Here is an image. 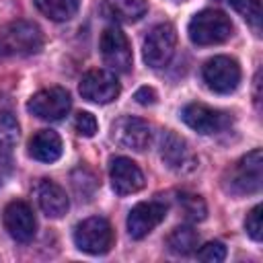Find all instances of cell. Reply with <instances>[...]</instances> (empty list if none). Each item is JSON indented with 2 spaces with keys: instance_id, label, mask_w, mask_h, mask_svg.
Returning a JSON list of instances; mask_svg holds the SVG:
<instances>
[{
  "instance_id": "e0dca14e",
  "label": "cell",
  "mask_w": 263,
  "mask_h": 263,
  "mask_svg": "<svg viewBox=\"0 0 263 263\" xmlns=\"http://www.w3.org/2000/svg\"><path fill=\"white\" fill-rule=\"evenodd\" d=\"M148 12V2L146 0H103L101 4V14L107 21L129 25L140 21Z\"/></svg>"
},
{
  "instance_id": "603a6c76",
  "label": "cell",
  "mask_w": 263,
  "mask_h": 263,
  "mask_svg": "<svg viewBox=\"0 0 263 263\" xmlns=\"http://www.w3.org/2000/svg\"><path fill=\"white\" fill-rule=\"evenodd\" d=\"M245 228H247V234H249L255 242H261V240H263V205H261V203H257V205L247 214Z\"/></svg>"
},
{
  "instance_id": "ffe728a7",
  "label": "cell",
  "mask_w": 263,
  "mask_h": 263,
  "mask_svg": "<svg viewBox=\"0 0 263 263\" xmlns=\"http://www.w3.org/2000/svg\"><path fill=\"white\" fill-rule=\"evenodd\" d=\"M37 10L51 21H70L80 6V0H33Z\"/></svg>"
},
{
  "instance_id": "d6986e66",
  "label": "cell",
  "mask_w": 263,
  "mask_h": 263,
  "mask_svg": "<svg viewBox=\"0 0 263 263\" xmlns=\"http://www.w3.org/2000/svg\"><path fill=\"white\" fill-rule=\"evenodd\" d=\"M197 245H199V234L191 226H179L166 238L168 251L175 255H183V257L197 251Z\"/></svg>"
},
{
  "instance_id": "6da1fadb",
  "label": "cell",
  "mask_w": 263,
  "mask_h": 263,
  "mask_svg": "<svg viewBox=\"0 0 263 263\" xmlns=\"http://www.w3.org/2000/svg\"><path fill=\"white\" fill-rule=\"evenodd\" d=\"M43 47V33L31 21H12L0 29L2 55H33Z\"/></svg>"
},
{
  "instance_id": "44dd1931",
  "label": "cell",
  "mask_w": 263,
  "mask_h": 263,
  "mask_svg": "<svg viewBox=\"0 0 263 263\" xmlns=\"http://www.w3.org/2000/svg\"><path fill=\"white\" fill-rule=\"evenodd\" d=\"M179 208H181V212L185 214V218L191 220V222H201V220H205L208 208H205V201H203L199 195L181 193V195H179Z\"/></svg>"
},
{
  "instance_id": "2e32d148",
  "label": "cell",
  "mask_w": 263,
  "mask_h": 263,
  "mask_svg": "<svg viewBox=\"0 0 263 263\" xmlns=\"http://www.w3.org/2000/svg\"><path fill=\"white\" fill-rule=\"evenodd\" d=\"M35 197H37V203H39L41 212L47 218H62L68 212V208H70L66 191L58 183H53L49 179H41L37 183Z\"/></svg>"
},
{
  "instance_id": "d4e9b609",
  "label": "cell",
  "mask_w": 263,
  "mask_h": 263,
  "mask_svg": "<svg viewBox=\"0 0 263 263\" xmlns=\"http://www.w3.org/2000/svg\"><path fill=\"white\" fill-rule=\"evenodd\" d=\"M197 259L199 261H205V263H220L226 259V247L218 240H212V242H205L199 251H197Z\"/></svg>"
},
{
  "instance_id": "52a82bcc",
  "label": "cell",
  "mask_w": 263,
  "mask_h": 263,
  "mask_svg": "<svg viewBox=\"0 0 263 263\" xmlns=\"http://www.w3.org/2000/svg\"><path fill=\"white\" fill-rule=\"evenodd\" d=\"M70 107H72V99H70L68 90L62 86L43 88V90L35 92L27 103L29 113H33L39 119H47V121L62 119L64 115H68Z\"/></svg>"
},
{
  "instance_id": "3957f363",
  "label": "cell",
  "mask_w": 263,
  "mask_h": 263,
  "mask_svg": "<svg viewBox=\"0 0 263 263\" xmlns=\"http://www.w3.org/2000/svg\"><path fill=\"white\" fill-rule=\"evenodd\" d=\"M261 166H263V152L259 148L245 154L226 177V189L234 195H249L261 189Z\"/></svg>"
},
{
  "instance_id": "277c9868",
  "label": "cell",
  "mask_w": 263,
  "mask_h": 263,
  "mask_svg": "<svg viewBox=\"0 0 263 263\" xmlns=\"http://www.w3.org/2000/svg\"><path fill=\"white\" fill-rule=\"evenodd\" d=\"M74 245L88 255H105L113 247V228L109 220L92 216L74 228Z\"/></svg>"
},
{
  "instance_id": "ac0fdd59",
  "label": "cell",
  "mask_w": 263,
  "mask_h": 263,
  "mask_svg": "<svg viewBox=\"0 0 263 263\" xmlns=\"http://www.w3.org/2000/svg\"><path fill=\"white\" fill-rule=\"evenodd\" d=\"M64 144L53 129H41L29 140V156L39 162H55L62 156Z\"/></svg>"
},
{
  "instance_id": "5bb4252c",
  "label": "cell",
  "mask_w": 263,
  "mask_h": 263,
  "mask_svg": "<svg viewBox=\"0 0 263 263\" xmlns=\"http://www.w3.org/2000/svg\"><path fill=\"white\" fill-rule=\"evenodd\" d=\"M4 226L16 242H31L37 230L33 210L27 201L14 199L4 208Z\"/></svg>"
},
{
  "instance_id": "ba28073f",
  "label": "cell",
  "mask_w": 263,
  "mask_h": 263,
  "mask_svg": "<svg viewBox=\"0 0 263 263\" xmlns=\"http://www.w3.org/2000/svg\"><path fill=\"white\" fill-rule=\"evenodd\" d=\"M101 55L103 62L113 70V72H129L132 70V45L125 37V33L111 25L103 31L101 35Z\"/></svg>"
},
{
  "instance_id": "30bf717a",
  "label": "cell",
  "mask_w": 263,
  "mask_h": 263,
  "mask_svg": "<svg viewBox=\"0 0 263 263\" xmlns=\"http://www.w3.org/2000/svg\"><path fill=\"white\" fill-rule=\"evenodd\" d=\"M181 119L195 129L197 134L210 136V134H218L222 129H226L230 125V115L224 111H218L214 107H208L203 103H189L183 107L181 111Z\"/></svg>"
},
{
  "instance_id": "5b68a950",
  "label": "cell",
  "mask_w": 263,
  "mask_h": 263,
  "mask_svg": "<svg viewBox=\"0 0 263 263\" xmlns=\"http://www.w3.org/2000/svg\"><path fill=\"white\" fill-rule=\"evenodd\" d=\"M175 47H177L175 27L171 23H160V25L152 27L150 33L146 35L144 45H142V58L150 68L158 70L171 62Z\"/></svg>"
},
{
  "instance_id": "484cf974",
  "label": "cell",
  "mask_w": 263,
  "mask_h": 263,
  "mask_svg": "<svg viewBox=\"0 0 263 263\" xmlns=\"http://www.w3.org/2000/svg\"><path fill=\"white\" fill-rule=\"evenodd\" d=\"M74 127H76V132H78L80 136L92 138V136L97 134V129H99V123H97V119H95L92 113L80 111V113L76 115V119H74Z\"/></svg>"
},
{
  "instance_id": "7a4b0ae2",
  "label": "cell",
  "mask_w": 263,
  "mask_h": 263,
  "mask_svg": "<svg viewBox=\"0 0 263 263\" xmlns=\"http://www.w3.org/2000/svg\"><path fill=\"white\" fill-rule=\"evenodd\" d=\"M232 31H234V27H232L230 18L222 10H214V8L197 12L189 21V27H187L189 39L195 45H218V43H224V41H228L232 37Z\"/></svg>"
},
{
  "instance_id": "9a60e30c",
  "label": "cell",
  "mask_w": 263,
  "mask_h": 263,
  "mask_svg": "<svg viewBox=\"0 0 263 263\" xmlns=\"http://www.w3.org/2000/svg\"><path fill=\"white\" fill-rule=\"evenodd\" d=\"M109 179H111V187L117 195H132L144 187V175H142L140 166L132 158H125V156L111 158Z\"/></svg>"
},
{
  "instance_id": "4316f807",
  "label": "cell",
  "mask_w": 263,
  "mask_h": 263,
  "mask_svg": "<svg viewBox=\"0 0 263 263\" xmlns=\"http://www.w3.org/2000/svg\"><path fill=\"white\" fill-rule=\"evenodd\" d=\"M134 99H136V103H140V105H154L156 99H158V95H156V90H154L152 86H140V88L136 90Z\"/></svg>"
},
{
  "instance_id": "7402d4cb",
  "label": "cell",
  "mask_w": 263,
  "mask_h": 263,
  "mask_svg": "<svg viewBox=\"0 0 263 263\" xmlns=\"http://www.w3.org/2000/svg\"><path fill=\"white\" fill-rule=\"evenodd\" d=\"M230 6L255 29H261V0H228Z\"/></svg>"
},
{
  "instance_id": "4fadbf2b",
  "label": "cell",
  "mask_w": 263,
  "mask_h": 263,
  "mask_svg": "<svg viewBox=\"0 0 263 263\" xmlns=\"http://www.w3.org/2000/svg\"><path fill=\"white\" fill-rule=\"evenodd\" d=\"M160 158L168 168L177 173H189L197 164L193 152L189 150V144L171 129H164L160 134Z\"/></svg>"
},
{
  "instance_id": "cb8c5ba5",
  "label": "cell",
  "mask_w": 263,
  "mask_h": 263,
  "mask_svg": "<svg viewBox=\"0 0 263 263\" xmlns=\"http://www.w3.org/2000/svg\"><path fill=\"white\" fill-rule=\"evenodd\" d=\"M18 140V123L10 113H2L0 115V144L6 146H14V142Z\"/></svg>"
},
{
  "instance_id": "7c38bea8",
  "label": "cell",
  "mask_w": 263,
  "mask_h": 263,
  "mask_svg": "<svg viewBox=\"0 0 263 263\" xmlns=\"http://www.w3.org/2000/svg\"><path fill=\"white\" fill-rule=\"evenodd\" d=\"M166 216V205L162 201H140L127 214V232L132 238L140 240L148 236Z\"/></svg>"
},
{
  "instance_id": "9c48e42d",
  "label": "cell",
  "mask_w": 263,
  "mask_h": 263,
  "mask_svg": "<svg viewBox=\"0 0 263 263\" xmlns=\"http://www.w3.org/2000/svg\"><path fill=\"white\" fill-rule=\"evenodd\" d=\"M78 90L82 95V99L97 103V105H107L111 101H115L121 92V86L115 78L113 72L109 70H90L82 76Z\"/></svg>"
},
{
  "instance_id": "83f0119b",
  "label": "cell",
  "mask_w": 263,
  "mask_h": 263,
  "mask_svg": "<svg viewBox=\"0 0 263 263\" xmlns=\"http://www.w3.org/2000/svg\"><path fill=\"white\" fill-rule=\"evenodd\" d=\"M12 168V146L0 144V177L8 175Z\"/></svg>"
},
{
  "instance_id": "8992f818",
  "label": "cell",
  "mask_w": 263,
  "mask_h": 263,
  "mask_svg": "<svg viewBox=\"0 0 263 263\" xmlns=\"http://www.w3.org/2000/svg\"><path fill=\"white\" fill-rule=\"evenodd\" d=\"M203 80L210 90L218 95H228L236 90L240 82V66L234 58L228 55H216L203 64Z\"/></svg>"
},
{
  "instance_id": "8fae6325",
  "label": "cell",
  "mask_w": 263,
  "mask_h": 263,
  "mask_svg": "<svg viewBox=\"0 0 263 263\" xmlns=\"http://www.w3.org/2000/svg\"><path fill=\"white\" fill-rule=\"evenodd\" d=\"M111 138L121 148H129V150L142 152V150L148 148L152 134H150V125L144 119L132 117V115H123L113 123Z\"/></svg>"
}]
</instances>
